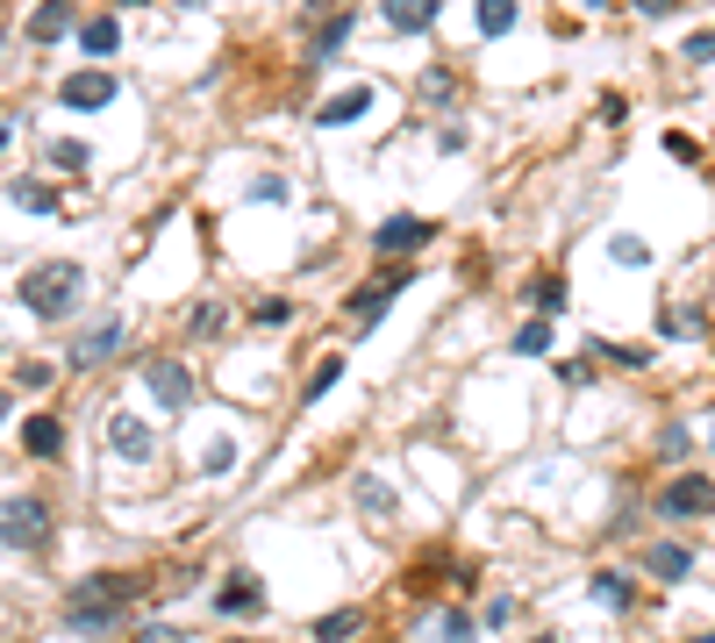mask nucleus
Segmentation results:
<instances>
[{
  "instance_id": "nucleus-1",
  "label": "nucleus",
  "mask_w": 715,
  "mask_h": 643,
  "mask_svg": "<svg viewBox=\"0 0 715 643\" xmlns=\"http://www.w3.org/2000/svg\"><path fill=\"white\" fill-rule=\"evenodd\" d=\"M144 587H150L144 572H94V579H80V587H72V601H65V630H80V636L122 630V615L144 601Z\"/></svg>"
},
{
  "instance_id": "nucleus-2",
  "label": "nucleus",
  "mask_w": 715,
  "mask_h": 643,
  "mask_svg": "<svg viewBox=\"0 0 715 643\" xmlns=\"http://www.w3.org/2000/svg\"><path fill=\"white\" fill-rule=\"evenodd\" d=\"M80 294H86V272L72 265V257H51V265L22 272V308L43 315V322H65L72 308H80Z\"/></svg>"
},
{
  "instance_id": "nucleus-3",
  "label": "nucleus",
  "mask_w": 715,
  "mask_h": 643,
  "mask_svg": "<svg viewBox=\"0 0 715 643\" xmlns=\"http://www.w3.org/2000/svg\"><path fill=\"white\" fill-rule=\"evenodd\" d=\"M57 536V515L43 494H0V544L8 550H29V558H43Z\"/></svg>"
},
{
  "instance_id": "nucleus-4",
  "label": "nucleus",
  "mask_w": 715,
  "mask_h": 643,
  "mask_svg": "<svg viewBox=\"0 0 715 643\" xmlns=\"http://www.w3.org/2000/svg\"><path fill=\"white\" fill-rule=\"evenodd\" d=\"M408 280H416V265H379V272H372V280H365V286H358V294H351V301H344V322H351V329L365 336V329H372V322H379V315H387V301H393V294H401V286H408Z\"/></svg>"
},
{
  "instance_id": "nucleus-5",
  "label": "nucleus",
  "mask_w": 715,
  "mask_h": 643,
  "mask_svg": "<svg viewBox=\"0 0 715 643\" xmlns=\"http://www.w3.org/2000/svg\"><path fill=\"white\" fill-rule=\"evenodd\" d=\"M144 387H150V401L172 408V415L193 401V372H187L179 358H150V365H144Z\"/></svg>"
},
{
  "instance_id": "nucleus-6",
  "label": "nucleus",
  "mask_w": 715,
  "mask_h": 643,
  "mask_svg": "<svg viewBox=\"0 0 715 643\" xmlns=\"http://www.w3.org/2000/svg\"><path fill=\"white\" fill-rule=\"evenodd\" d=\"M215 608L230 622H257V615H265V579H257V572H230L215 587Z\"/></svg>"
},
{
  "instance_id": "nucleus-7",
  "label": "nucleus",
  "mask_w": 715,
  "mask_h": 643,
  "mask_svg": "<svg viewBox=\"0 0 715 643\" xmlns=\"http://www.w3.org/2000/svg\"><path fill=\"white\" fill-rule=\"evenodd\" d=\"M665 515H715V479H702V472H680L673 486L659 494Z\"/></svg>"
},
{
  "instance_id": "nucleus-8",
  "label": "nucleus",
  "mask_w": 715,
  "mask_h": 643,
  "mask_svg": "<svg viewBox=\"0 0 715 643\" xmlns=\"http://www.w3.org/2000/svg\"><path fill=\"white\" fill-rule=\"evenodd\" d=\"M422 243H430V222H422V214H387V222L372 229V251H379V257L422 251Z\"/></svg>"
},
{
  "instance_id": "nucleus-9",
  "label": "nucleus",
  "mask_w": 715,
  "mask_h": 643,
  "mask_svg": "<svg viewBox=\"0 0 715 643\" xmlns=\"http://www.w3.org/2000/svg\"><path fill=\"white\" fill-rule=\"evenodd\" d=\"M115 94H122L115 72H72V80L57 86V101H65V107H108Z\"/></svg>"
},
{
  "instance_id": "nucleus-10",
  "label": "nucleus",
  "mask_w": 715,
  "mask_h": 643,
  "mask_svg": "<svg viewBox=\"0 0 715 643\" xmlns=\"http://www.w3.org/2000/svg\"><path fill=\"white\" fill-rule=\"evenodd\" d=\"M379 14H387L393 36H430L437 29V0H379Z\"/></svg>"
},
{
  "instance_id": "nucleus-11",
  "label": "nucleus",
  "mask_w": 715,
  "mask_h": 643,
  "mask_svg": "<svg viewBox=\"0 0 715 643\" xmlns=\"http://www.w3.org/2000/svg\"><path fill=\"white\" fill-rule=\"evenodd\" d=\"M122 344H129V322H101V329H86L80 336V344H72V365H80V372H86V365H101V358H115V350Z\"/></svg>"
},
{
  "instance_id": "nucleus-12",
  "label": "nucleus",
  "mask_w": 715,
  "mask_h": 643,
  "mask_svg": "<svg viewBox=\"0 0 715 643\" xmlns=\"http://www.w3.org/2000/svg\"><path fill=\"white\" fill-rule=\"evenodd\" d=\"M637 565H644V572L659 579V587H680V579L694 572V550H687V544H651V550H644V558H637Z\"/></svg>"
},
{
  "instance_id": "nucleus-13",
  "label": "nucleus",
  "mask_w": 715,
  "mask_h": 643,
  "mask_svg": "<svg viewBox=\"0 0 715 643\" xmlns=\"http://www.w3.org/2000/svg\"><path fill=\"white\" fill-rule=\"evenodd\" d=\"M72 14H80V0H43V8L29 14L22 36L29 43H57V36H72Z\"/></svg>"
},
{
  "instance_id": "nucleus-14",
  "label": "nucleus",
  "mask_w": 715,
  "mask_h": 643,
  "mask_svg": "<svg viewBox=\"0 0 715 643\" xmlns=\"http://www.w3.org/2000/svg\"><path fill=\"white\" fill-rule=\"evenodd\" d=\"M365 107H372V86H344V94H329L323 107H315V122H323V129H344V122H358Z\"/></svg>"
},
{
  "instance_id": "nucleus-15",
  "label": "nucleus",
  "mask_w": 715,
  "mask_h": 643,
  "mask_svg": "<svg viewBox=\"0 0 715 643\" xmlns=\"http://www.w3.org/2000/svg\"><path fill=\"white\" fill-rule=\"evenodd\" d=\"M108 451H122L129 465H144V457H150V429L136 415H108Z\"/></svg>"
},
{
  "instance_id": "nucleus-16",
  "label": "nucleus",
  "mask_w": 715,
  "mask_h": 643,
  "mask_svg": "<svg viewBox=\"0 0 715 643\" xmlns=\"http://www.w3.org/2000/svg\"><path fill=\"white\" fill-rule=\"evenodd\" d=\"M22 451L29 457H57V451H65V422H57V415H36V422L22 429Z\"/></svg>"
},
{
  "instance_id": "nucleus-17",
  "label": "nucleus",
  "mask_w": 715,
  "mask_h": 643,
  "mask_svg": "<svg viewBox=\"0 0 715 643\" xmlns=\"http://www.w3.org/2000/svg\"><path fill=\"white\" fill-rule=\"evenodd\" d=\"M344 43H351V8H344V14H329V22H323V29H315V43H308V57H315V65H329V57H337V51H344Z\"/></svg>"
},
{
  "instance_id": "nucleus-18",
  "label": "nucleus",
  "mask_w": 715,
  "mask_h": 643,
  "mask_svg": "<svg viewBox=\"0 0 715 643\" xmlns=\"http://www.w3.org/2000/svg\"><path fill=\"white\" fill-rule=\"evenodd\" d=\"M515 14H523V0H473L480 36H508V29H515Z\"/></svg>"
},
{
  "instance_id": "nucleus-19",
  "label": "nucleus",
  "mask_w": 715,
  "mask_h": 643,
  "mask_svg": "<svg viewBox=\"0 0 715 643\" xmlns=\"http://www.w3.org/2000/svg\"><path fill=\"white\" fill-rule=\"evenodd\" d=\"M8 201H14V208H29V214H57V187H43V179H14Z\"/></svg>"
},
{
  "instance_id": "nucleus-20",
  "label": "nucleus",
  "mask_w": 715,
  "mask_h": 643,
  "mask_svg": "<svg viewBox=\"0 0 715 643\" xmlns=\"http://www.w3.org/2000/svg\"><path fill=\"white\" fill-rule=\"evenodd\" d=\"M80 43H86V57H115V43H122V29H115V14H94V22L80 29Z\"/></svg>"
},
{
  "instance_id": "nucleus-21",
  "label": "nucleus",
  "mask_w": 715,
  "mask_h": 643,
  "mask_svg": "<svg viewBox=\"0 0 715 643\" xmlns=\"http://www.w3.org/2000/svg\"><path fill=\"white\" fill-rule=\"evenodd\" d=\"M365 630V615H358V608H337V615H323V622H315V643H344V636H358Z\"/></svg>"
},
{
  "instance_id": "nucleus-22",
  "label": "nucleus",
  "mask_w": 715,
  "mask_h": 643,
  "mask_svg": "<svg viewBox=\"0 0 715 643\" xmlns=\"http://www.w3.org/2000/svg\"><path fill=\"white\" fill-rule=\"evenodd\" d=\"M43 158H51V172H80V165H86V144H80V136H51V150H43Z\"/></svg>"
},
{
  "instance_id": "nucleus-23",
  "label": "nucleus",
  "mask_w": 715,
  "mask_h": 643,
  "mask_svg": "<svg viewBox=\"0 0 715 643\" xmlns=\"http://www.w3.org/2000/svg\"><path fill=\"white\" fill-rule=\"evenodd\" d=\"M358 515H365V523H387V515H393V500H387V486H379V479H358Z\"/></svg>"
},
{
  "instance_id": "nucleus-24",
  "label": "nucleus",
  "mask_w": 715,
  "mask_h": 643,
  "mask_svg": "<svg viewBox=\"0 0 715 643\" xmlns=\"http://www.w3.org/2000/svg\"><path fill=\"white\" fill-rule=\"evenodd\" d=\"M608 257H616V265H630V272H644L651 265V243L644 236H616V243H608Z\"/></svg>"
},
{
  "instance_id": "nucleus-25",
  "label": "nucleus",
  "mask_w": 715,
  "mask_h": 643,
  "mask_svg": "<svg viewBox=\"0 0 715 643\" xmlns=\"http://www.w3.org/2000/svg\"><path fill=\"white\" fill-rule=\"evenodd\" d=\"M451 86H459V80H451L444 65H437V72H422V101H430V107H451V101H459Z\"/></svg>"
},
{
  "instance_id": "nucleus-26",
  "label": "nucleus",
  "mask_w": 715,
  "mask_h": 643,
  "mask_svg": "<svg viewBox=\"0 0 715 643\" xmlns=\"http://www.w3.org/2000/svg\"><path fill=\"white\" fill-rule=\"evenodd\" d=\"M595 601L601 608H630V579H622V572H601L595 579Z\"/></svg>"
},
{
  "instance_id": "nucleus-27",
  "label": "nucleus",
  "mask_w": 715,
  "mask_h": 643,
  "mask_svg": "<svg viewBox=\"0 0 715 643\" xmlns=\"http://www.w3.org/2000/svg\"><path fill=\"white\" fill-rule=\"evenodd\" d=\"M515 350H523V358H544V350H551V322H529V329H515Z\"/></svg>"
},
{
  "instance_id": "nucleus-28",
  "label": "nucleus",
  "mask_w": 715,
  "mask_h": 643,
  "mask_svg": "<svg viewBox=\"0 0 715 643\" xmlns=\"http://www.w3.org/2000/svg\"><path fill=\"white\" fill-rule=\"evenodd\" d=\"M251 322H257V329H286V322H294V301H257Z\"/></svg>"
},
{
  "instance_id": "nucleus-29",
  "label": "nucleus",
  "mask_w": 715,
  "mask_h": 643,
  "mask_svg": "<svg viewBox=\"0 0 715 643\" xmlns=\"http://www.w3.org/2000/svg\"><path fill=\"white\" fill-rule=\"evenodd\" d=\"M680 51H687V65H715V22H708V29H694V36L680 43Z\"/></svg>"
},
{
  "instance_id": "nucleus-30",
  "label": "nucleus",
  "mask_w": 715,
  "mask_h": 643,
  "mask_svg": "<svg viewBox=\"0 0 715 643\" xmlns=\"http://www.w3.org/2000/svg\"><path fill=\"white\" fill-rule=\"evenodd\" d=\"M222 329V301H201V308L187 315V336H215Z\"/></svg>"
},
{
  "instance_id": "nucleus-31",
  "label": "nucleus",
  "mask_w": 715,
  "mask_h": 643,
  "mask_svg": "<svg viewBox=\"0 0 715 643\" xmlns=\"http://www.w3.org/2000/svg\"><path fill=\"white\" fill-rule=\"evenodd\" d=\"M473 636H480V622L465 615V608H451L444 615V643H473Z\"/></svg>"
},
{
  "instance_id": "nucleus-32",
  "label": "nucleus",
  "mask_w": 715,
  "mask_h": 643,
  "mask_svg": "<svg viewBox=\"0 0 715 643\" xmlns=\"http://www.w3.org/2000/svg\"><path fill=\"white\" fill-rule=\"evenodd\" d=\"M665 150H673V158H680V165H702V144H694V136H687V129H673V136H665Z\"/></svg>"
},
{
  "instance_id": "nucleus-33",
  "label": "nucleus",
  "mask_w": 715,
  "mask_h": 643,
  "mask_svg": "<svg viewBox=\"0 0 715 643\" xmlns=\"http://www.w3.org/2000/svg\"><path fill=\"white\" fill-rule=\"evenodd\" d=\"M337 379H344V358H329V365H323V372H315V379H308V401H323V393H329V387H337Z\"/></svg>"
},
{
  "instance_id": "nucleus-34",
  "label": "nucleus",
  "mask_w": 715,
  "mask_h": 643,
  "mask_svg": "<svg viewBox=\"0 0 715 643\" xmlns=\"http://www.w3.org/2000/svg\"><path fill=\"white\" fill-rule=\"evenodd\" d=\"M659 329H665V336H702V315H694V308H687V315H680V308H673V315H665V322H659Z\"/></svg>"
},
{
  "instance_id": "nucleus-35",
  "label": "nucleus",
  "mask_w": 715,
  "mask_h": 643,
  "mask_svg": "<svg viewBox=\"0 0 715 643\" xmlns=\"http://www.w3.org/2000/svg\"><path fill=\"white\" fill-rule=\"evenodd\" d=\"M529 301H537V308H558V301H566V286H558V280H551V272H544V280H537V286H529Z\"/></svg>"
},
{
  "instance_id": "nucleus-36",
  "label": "nucleus",
  "mask_w": 715,
  "mask_h": 643,
  "mask_svg": "<svg viewBox=\"0 0 715 643\" xmlns=\"http://www.w3.org/2000/svg\"><path fill=\"white\" fill-rule=\"evenodd\" d=\"M558 379H566V387H587V379H595V365H587V358H566V365H558Z\"/></svg>"
},
{
  "instance_id": "nucleus-37",
  "label": "nucleus",
  "mask_w": 715,
  "mask_h": 643,
  "mask_svg": "<svg viewBox=\"0 0 715 643\" xmlns=\"http://www.w3.org/2000/svg\"><path fill=\"white\" fill-rule=\"evenodd\" d=\"M659 451H665V457H687V451H694V436H687V429H665Z\"/></svg>"
},
{
  "instance_id": "nucleus-38",
  "label": "nucleus",
  "mask_w": 715,
  "mask_h": 643,
  "mask_svg": "<svg viewBox=\"0 0 715 643\" xmlns=\"http://www.w3.org/2000/svg\"><path fill=\"white\" fill-rule=\"evenodd\" d=\"M515 622V601H486V630H508Z\"/></svg>"
},
{
  "instance_id": "nucleus-39",
  "label": "nucleus",
  "mask_w": 715,
  "mask_h": 643,
  "mask_svg": "<svg viewBox=\"0 0 715 643\" xmlns=\"http://www.w3.org/2000/svg\"><path fill=\"white\" fill-rule=\"evenodd\" d=\"M144 643H187V636H179V630H165V622H150V630H144Z\"/></svg>"
},
{
  "instance_id": "nucleus-40",
  "label": "nucleus",
  "mask_w": 715,
  "mask_h": 643,
  "mask_svg": "<svg viewBox=\"0 0 715 643\" xmlns=\"http://www.w3.org/2000/svg\"><path fill=\"white\" fill-rule=\"evenodd\" d=\"M637 8H644V14H665V8H673V0H637Z\"/></svg>"
},
{
  "instance_id": "nucleus-41",
  "label": "nucleus",
  "mask_w": 715,
  "mask_h": 643,
  "mask_svg": "<svg viewBox=\"0 0 715 643\" xmlns=\"http://www.w3.org/2000/svg\"><path fill=\"white\" fill-rule=\"evenodd\" d=\"M0 150H8V122H0Z\"/></svg>"
},
{
  "instance_id": "nucleus-42",
  "label": "nucleus",
  "mask_w": 715,
  "mask_h": 643,
  "mask_svg": "<svg viewBox=\"0 0 715 643\" xmlns=\"http://www.w3.org/2000/svg\"><path fill=\"white\" fill-rule=\"evenodd\" d=\"M0 422H8V393H0Z\"/></svg>"
},
{
  "instance_id": "nucleus-43",
  "label": "nucleus",
  "mask_w": 715,
  "mask_h": 643,
  "mask_svg": "<svg viewBox=\"0 0 715 643\" xmlns=\"http://www.w3.org/2000/svg\"><path fill=\"white\" fill-rule=\"evenodd\" d=\"M529 643H558V636H529Z\"/></svg>"
},
{
  "instance_id": "nucleus-44",
  "label": "nucleus",
  "mask_w": 715,
  "mask_h": 643,
  "mask_svg": "<svg viewBox=\"0 0 715 643\" xmlns=\"http://www.w3.org/2000/svg\"><path fill=\"white\" fill-rule=\"evenodd\" d=\"M694 643H715V630H708V636H694Z\"/></svg>"
},
{
  "instance_id": "nucleus-45",
  "label": "nucleus",
  "mask_w": 715,
  "mask_h": 643,
  "mask_svg": "<svg viewBox=\"0 0 715 643\" xmlns=\"http://www.w3.org/2000/svg\"><path fill=\"white\" fill-rule=\"evenodd\" d=\"M587 8H608V0H587Z\"/></svg>"
},
{
  "instance_id": "nucleus-46",
  "label": "nucleus",
  "mask_w": 715,
  "mask_h": 643,
  "mask_svg": "<svg viewBox=\"0 0 715 643\" xmlns=\"http://www.w3.org/2000/svg\"><path fill=\"white\" fill-rule=\"evenodd\" d=\"M129 8H144V0H129Z\"/></svg>"
},
{
  "instance_id": "nucleus-47",
  "label": "nucleus",
  "mask_w": 715,
  "mask_h": 643,
  "mask_svg": "<svg viewBox=\"0 0 715 643\" xmlns=\"http://www.w3.org/2000/svg\"><path fill=\"white\" fill-rule=\"evenodd\" d=\"M708 443H715V429H708Z\"/></svg>"
},
{
  "instance_id": "nucleus-48",
  "label": "nucleus",
  "mask_w": 715,
  "mask_h": 643,
  "mask_svg": "<svg viewBox=\"0 0 715 643\" xmlns=\"http://www.w3.org/2000/svg\"><path fill=\"white\" fill-rule=\"evenodd\" d=\"M230 643H243V636H230Z\"/></svg>"
}]
</instances>
